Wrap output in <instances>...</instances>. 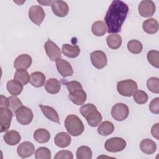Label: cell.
<instances>
[{
    "label": "cell",
    "instance_id": "cell-10",
    "mask_svg": "<svg viewBox=\"0 0 159 159\" xmlns=\"http://www.w3.org/2000/svg\"><path fill=\"white\" fill-rule=\"evenodd\" d=\"M44 48L50 60L56 61L58 58L61 57V52L60 48L50 39H48V40L45 43Z\"/></svg>",
    "mask_w": 159,
    "mask_h": 159
},
{
    "label": "cell",
    "instance_id": "cell-40",
    "mask_svg": "<svg viewBox=\"0 0 159 159\" xmlns=\"http://www.w3.org/2000/svg\"><path fill=\"white\" fill-rule=\"evenodd\" d=\"M149 109L153 114H159V98L157 97L152 100L149 104Z\"/></svg>",
    "mask_w": 159,
    "mask_h": 159
},
{
    "label": "cell",
    "instance_id": "cell-2",
    "mask_svg": "<svg viewBox=\"0 0 159 159\" xmlns=\"http://www.w3.org/2000/svg\"><path fill=\"white\" fill-rule=\"evenodd\" d=\"M80 111L91 127H97L102 122V117L101 114L98 111L96 107L91 103L83 105Z\"/></svg>",
    "mask_w": 159,
    "mask_h": 159
},
{
    "label": "cell",
    "instance_id": "cell-38",
    "mask_svg": "<svg viewBox=\"0 0 159 159\" xmlns=\"http://www.w3.org/2000/svg\"><path fill=\"white\" fill-rule=\"evenodd\" d=\"M147 86L152 93H159V80L156 77H151L147 81Z\"/></svg>",
    "mask_w": 159,
    "mask_h": 159
},
{
    "label": "cell",
    "instance_id": "cell-34",
    "mask_svg": "<svg viewBox=\"0 0 159 159\" xmlns=\"http://www.w3.org/2000/svg\"><path fill=\"white\" fill-rule=\"evenodd\" d=\"M9 99V109L12 112L13 114H16V111L23 106L21 101L16 96H11L8 98Z\"/></svg>",
    "mask_w": 159,
    "mask_h": 159
},
{
    "label": "cell",
    "instance_id": "cell-37",
    "mask_svg": "<svg viewBox=\"0 0 159 159\" xmlns=\"http://www.w3.org/2000/svg\"><path fill=\"white\" fill-rule=\"evenodd\" d=\"M134 101L139 104H143L148 101V94L142 90H136L133 94Z\"/></svg>",
    "mask_w": 159,
    "mask_h": 159
},
{
    "label": "cell",
    "instance_id": "cell-42",
    "mask_svg": "<svg viewBox=\"0 0 159 159\" xmlns=\"http://www.w3.org/2000/svg\"><path fill=\"white\" fill-rule=\"evenodd\" d=\"M151 134L153 137L156 139H159V124L157 123L154 124L151 129Z\"/></svg>",
    "mask_w": 159,
    "mask_h": 159
},
{
    "label": "cell",
    "instance_id": "cell-35",
    "mask_svg": "<svg viewBox=\"0 0 159 159\" xmlns=\"http://www.w3.org/2000/svg\"><path fill=\"white\" fill-rule=\"evenodd\" d=\"M147 60L148 62L154 67H159V52L152 50L147 53Z\"/></svg>",
    "mask_w": 159,
    "mask_h": 159
},
{
    "label": "cell",
    "instance_id": "cell-22",
    "mask_svg": "<svg viewBox=\"0 0 159 159\" xmlns=\"http://www.w3.org/2000/svg\"><path fill=\"white\" fill-rule=\"evenodd\" d=\"M45 81V75L40 71H35L30 75V83L35 88H40L43 86Z\"/></svg>",
    "mask_w": 159,
    "mask_h": 159
},
{
    "label": "cell",
    "instance_id": "cell-19",
    "mask_svg": "<svg viewBox=\"0 0 159 159\" xmlns=\"http://www.w3.org/2000/svg\"><path fill=\"white\" fill-rule=\"evenodd\" d=\"M39 107L40 108L42 112H43V115L50 120H52L55 123L60 124V119L59 116L57 112L53 109V107L40 104L39 105Z\"/></svg>",
    "mask_w": 159,
    "mask_h": 159
},
{
    "label": "cell",
    "instance_id": "cell-12",
    "mask_svg": "<svg viewBox=\"0 0 159 159\" xmlns=\"http://www.w3.org/2000/svg\"><path fill=\"white\" fill-rule=\"evenodd\" d=\"M156 7L154 2L151 0L142 1L138 7L140 15L143 17H149L152 16L155 12Z\"/></svg>",
    "mask_w": 159,
    "mask_h": 159
},
{
    "label": "cell",
    "instance_id": "cell-36",
    "mask_svg": "<svg viewBox=\"0 0 159 159\" xmlns=\"http://www.w3.org/2000/svg\"><path fill=\"white\" fill-rule=\"evenodd\" d=\"M35 157L36 159H50L52 154L48 148L41 147L38 148L35 151Z\"/></svg>",
    "mask_w": 159,
    "mask_h": 159
},
{
    "label": "cell",
    "instance_id": "cell-44",
    "mask_svg": "<svg viewBox=\"0 0 159 159\" xmlns=\"http://www.w3.org/2000/svg\"><path fill=\"white\" fill-rule=\"evenodd\" d=\"M37 2L40 4H42V5L43 6H50V4L51 3H52V1H45V2L44 1H37Z\"/></svg>",
    "mask_w": 159,
    "mask_h": 159
},
{
    "label": "cell",
    "instance_id": "cell-24",
    "mask_svg": "<svg viewBox=\"0 0 159 159\" xmlns=\"http://www.w3.org/2000/svg\"><path fill=\"white\" fill-rule=\"evenodd\" d=\"M6 88L11 94L16 96L22 93L23 90V84L19 81L13 80L7 81Z\"/></svg>",
    "mask_w": 159,
    "mask_h": 159
},
{
    "label": "cell",
    "instance_id": "cell-27",
    "mask_svg": "<svg viewBox=\"0 0 159 159\" xmlns=\"http://www.w3.org/2000/svg\"><path fill=\"white\" fill-rule=\"evenodd\" d=\"M34 139L38 143H45L49 141L50 134L47 129H38L34 133Z\"/></svg>",
    "mask_w": 159,
    "mask_h": 159
},
{
    "label": "cell",
    "instance_id": "cell-23",
    "mask_svg": "<svg viewBox=\"0 0 159 159\" xmlns=\"http://www.w3.org/2000/svg\"><path fill=\"white\" fill-rule=\"evenodd\" d=\"M142 28L146 33L148 34H153L158 30V23L156 19L150 18L143 22Z\"/></svg>",
    "mask_w": 159,
    "mask_h": 159
},
{
    "label": "cell",
    "instance_id": "cell-20",
    "mask_svg": "<svg viewBox=\"0 0 159 159\" xmlns=\"http://www.w3.org/2000/svg\"><path fill=\"white\" fill-rule=\"evenodd\" d=\"M4 142L9 145H16L19 143L21 140L20 134L14 130H11L5 133L3 136Z\"/></svg>",
    "mask_w": 159,
    "mask_h": 159
},
{
    "label": "cell",
    "instance_id": "cell-11",
    "mask_svg": "<svg viewBox=\"0 0 159 159\" xmlns=\"http://www.w3.org/2000/svg\"><path fill=\"white\" fill-rule=\"evenodd\" d=\"M12 112L5 107H0V132H4L9 129L12 118Z\"/></svg>",
    "mask_w": 159,
    "mask_h": 159
},
{
    "label": "cell",
    "instance_id": "cell-8",
    "mask_svg": "<svg viewBox=\"0 0 159 159\" xmlns=\"http://www.w3.org/2000/svg\"><path fill=\"white\" fill-rule=\"evenodd\" d=\"M93 65L97 69H102L107 64V59L105 53L101 50H96L90 55Z\"/></svg>",
    "mask_w": 159,
    "mask_h": 159
},
{
    "label": "cell",
    "instance_id": "cell-1",
    "mask_svg": "<svg viewBox=\"0 0 159 159\" xmlns=\"http://www.w3.org/2000/svg\"><path fill=\"white\" fill-rule=\"evenodd\" d=\"M128 12L129 7L125 2L120 0L113 1L104 17L105 24L107 26V32L112 34L120 32Z\"/></svg>",
    "mask_w": 159,
    "mask_h": 159
},
{
    "label": "cell",
    "instance_id": "cell-32",
    "mask_svg": "<svg viewBox=\"0 0 159 159\" xmlns=\"http://www.w3.org/2000/svg\"><path fill=\"white\" fill-rule=\"evenodd\" d=\"M92 151L91 148L87 146H80L76 151V158L78 159H91Z\"/></svg>",
    "mask_w": 159,
    "mask_h": 159
},
{
    "label": "cell",
    "instance_id": "cell-31",
    "mask_svg": "<svg viewBox=\"0 0 159 159\" xmlns=\"http://www.w3.org/2000/svg\"><path fill=\"white\" fill-rule=\"evenodd\" d=\"M14 78L23 85H26L29 82L30 76L26 70H17L14 74Z\"/></svg>",
    "mask_w": 159,
    "mask_h": 159
},
{
    "label": "cell",
    "instance_id": "cell-43",
    "mask_svg": "<svg viewBox=\"0 0 159 159\" xmlns=\"http://www.w3.org/2000/svg\"><path fill=\"white\" fill-rule=\"evenodd\" d=\"M9 106V99L6 96L1 95V104L0 107L7 108Z\"/></svg>",
    "mask_w": 159,
    "mask_h": 159
},
{
    "label": "cell",
    "instance_id": "cell-39",
    "mask_svg": "<svg viewBox=\"0 0 159 159\" xmlns=\"http://www.w3.org/2000/svg\"><path fill=\"white\" fill-rule=\"evenodd\" d=\"M55 159H73V155L69 150H60L54 157Z\"/></svg>",
    "mask_w": 159,
    "mask_h": 159
},
{
    "label": "cell",
    "instance_id": "cell-25",
    "mask_svg": "<svg viewBox=\"0 0 159 159\" xmlns=\"http://www.w3.org/2000/svg\"><path fill=\"white\" fill-rule=\"evenodd\" d=\"M45 89L47 93L55 94L58 93L61 89V84L56 78H50L45 84Z\"/></svg>",
    "mask_w": 159,
    "mask_h": 159
},
{
    "label": "cell",
    "instance_id": "cell-15",
    "mask_svg": "<svg viewBox=\"0 0 159 159\" xmlns=\"http://www.w3.org/2000/svg\"><path fill=\"white\" fill-rule=\"evenodd\" d=\"M35 151L34 144L30 142H24L19 145L17 148V153L18 155L22 158H27L31 157Z\"/></svg>",
    "mask_w": 159,
    "mask_h": 159
},
{
    "label": "cell",
    "instance_id": "cell-41",
    "mask_svg": "<svg viewBox=\"0 0 159 159\" xmlns=\"http://www.w3.org/2000/svg\"><path fill=\"white\" fill-rule=\"evenodd\" d=\"M66 86L68 92L73 91L78 89H82L83 86L81 83L77 81H71L66 83Z\"/></svg>",
    "mask_w": 159,
    "mask_h": 159
},
{
    "label": "cell",
    "instance_id": "cell-4",
    "mask_svg": "<svg viewBox=\"0 0 159 159\" xmlns=\"http://www.w3.org/2000/svg\"><path fill=\"white\" fill-rule=\"evenodd\" d=\"M137 83L133 80H125L117 83V89L118 93L125 97H131L134 92L137 90Z\"/></svg>",
    "mask_w": 159,
    "mask_h": 159
},
{
    "label": "cell",
    "instance_id": "cell-21",
    "mask_svg": "<svg viewBox=\"0 0 159 159\" xmlns=\"http://www.w3.org/2000/svg\"><path fill=\"white\" fill-rule=\"evenodd\" d=\"M140 148L145 154L151 155L155 152L157 150V145L152 140L150 139H145L140 142Z\"/></svg>",
    "mask_w": 159,
    "mask_h": 159
},
{
    "label": "cell",
    "instance_id": "cell-18",
    "mask_svg": "<svg viewBox=\"0 0 159 159\" xmlns=\"http://www.w3.org/2000/svg\"><path fill=\"white\" fill-rule=\"evenodd\" d=\"M71 142L70 135L65 132L58 133L54 139L55 144L60 148H65L70 145Z\"/></svg>",
    "mask_w": 159,
    "mask_h": 159
},
{
    "label": "cell",
    "instance_id": "cell-29",
    "mask_svg": "<svg viewBox=\"0 0 159 159\" xmlns=\"http://www.w3.org/2000/svg\"><path fill=\"white\" fill-rule=\"evenodd\" d=\"M114 130V125L110 121H104L98 128V132L102 136H107L111 134Z\"/></svg>",
    "mask_w": 159,
    "mask_h": 159
},
{
    "label": "cell",
    "instance_id": "cell-26",
    "mask_svg": "<svg viewBox=\"0 0 159 159\" xmlns=\"http://www.w3.org/2000/svg\"><path fill=\"white\" fill-rule=\"evenodd\" d=\"M62 53L67 57L74 58L77 57L80 53L78 45L72 46L70 44H63L62 46Z\"/></svg>",
    "mask_w": 159,
    "mask_h": 159
},
{
    "label": "cell",
    "instance_id": "cell-5",
    "mask_svg": "<svg viewBox=\"0 0 159 159\" xmlns=\"http://www.w3.org/2000/svg\"><path fill=\"white\" fill-rule=\"evenodd\" d=\"M126 147V142L120 137H112L107 139L105 143V149L112 153L119 152L123 150Z\"/></svg>",
    "mask_w": 159,
    "mask_h": 159
},
{
    "label": "cell",
    "instance_id": "cell-3",
    "mask_svg": "<svg viewBox=\"0 0 159 159\" xmlns=\"http://www.w3.org/2000/svg\"><path fill=\"white\" fill-rule=\"evenodd\" d=\"M65 127L70 134L75 137L80 135L84 130L83 122L75 114H70L66 117Z\"/></svg>",
    "mask_w": 159,
    "mask_h": 159
},
{
    "label": "cell",
    "instance_id": "cell-14",
    "mask_svg": "<svg viewBox=\"0 0 159 159\" xmlns=\"http://www.w3.org/2000/svg\"><path fill=\"white\" fill-rule=\"evenodd\" d=\"M51 6L53 14L58 17H65L68 13V6L63 1H53Z\"/></svg>",
    "mask_w": 159,
    "mask_h": 159
},
{
    "label": "cell",
    "instance_id": "cell-17",
    "mask_svg": "<svg viewBox=\"0 0 159 159\" xmlns=\"http://www.w3.org/2000/svg\"><path fill=\"white\" fill-rule=\"evenodd\" d=\"M68 98L75 104L80 106L83 104L87 98L86 92L83 89H78L69 93Z\"/></svg>",
    "mask_w": 159,
    "mask_h": 159
},
{
    "label": "cell",
    "instance_id": "cell-6",
    "mask_svg": "<svg viewBox=\"0 0 159 159\" xmlns=\"http://www.w3.org/2000/svg\"><path fill=\"white\" fill-rule=\"evenodd\" d=\"M111 114L112 118L116 120L122 121L127 119L128 117L129 109L126 104L119 102L112 106Z\"/></svg>",
    "mask_w": 159,
    "mask_h": 159
},
{
    "label": "cell",
    "instance_id": "cell-9",
    "mask_svg": "<svg viewBox=\"0 0 159 159\" xmlns=\"http://www.w3.org/2000/svg\"><path fill=\"white\" fill-rule=\"evenodd\" d=\"M45 16L43 8L38 5L32 6L29 10V17L30 20L37 25H40Z\"/></svg>",
    "mask_w": 159,
    "mask_h": 159
},
{
    "label": "cell",
    "instance_id": "cell-28",
    "mask_svg": "<svg viewBox=\"0 0 159 159\" xmlns=\"http://www.w3.org/2000/svg\"><path fill=\"white\" fill-rule=\"evenodd\" d=\"M106 42L109 48L116 50L121 46L122 37L117 34H112L107 37Z\"/></svg>",
    "mask_w": 159,
    "mask_h": 159
},
{
    "label": "cell",
    "instance_id": "cell-30",
    "mask_svg": "<svg viewBox=\"0 0 159 159\" xmlns=\"http://www.w3.org/2000/svg\"><path fill=\"white\" fill-rule=\"evenodd\" d=\"M107 26L106 24L101 20L94 22L91 27V30L94 35L98 37L104 35L107 32Z\"/></svg>",
    "mask_w": 159,
    "mask_h": 159
},
{
    "label": "cell",
    "instance_id": "cell-16",
    "mask_svg": "<svg viewBox=\"0 0 159 159\" xmlns=\"http://www.w3.org/2000/svg\"><path fill=\"white\" fill-rule=\"evenodd\" d=\"M32 57L27 54H22L18 56L14 62V68L17 70H27L32 65Z\"/></svg>",
    "mask_w": 159,
    "mask_h": 159
},
{
    "label": "cell",
    "instance_id": "cell-33",
    "mask_svg": "<svg viewBox=\"0 0 159 159\" xmlns=\"http://www.w3.org/2000/svg\"><path fill=\"white\" fill-rule=\"evenodd\" d=\"M127 48L132 53L139 54L142 51L143 45L142 43L137 40H131L127 43Z\"/></svg>",
    "mask_w": 159,
    "mask_h": 159
},
{
    "label": "cell",
    "instance_id": "cell-13",
    "mask_svg": "<svg viewBox=\"0 0 159 159\" xmlns=\"http://www.w3.org/2000/svg\"><path fill=\"white\" fill-rule=\"evenodd\" d=\"M56 66L58 73L64 78L71 76L73 74V70L69 62L60 58L56 61Z\"/></svg>",
    "mask_w": 159,
    "mask_h": 159
},
{
    "label": "cell",
    "instance_id": "cell-7",
    "mask_svg": "<svg viewBox=\"0 0 159 159\" xmlns=\"http://www.w3.org/2000/svg\"><path fill=\"white\" fill-rule=\"evenodd\" d=\"M16 116L19 123L24 125H27L32 122L34 114L30 108L22 106L16 111Z\"/></svg>",
    "mask_w": 159,
    "mask_h": 159
}]
</instances>
